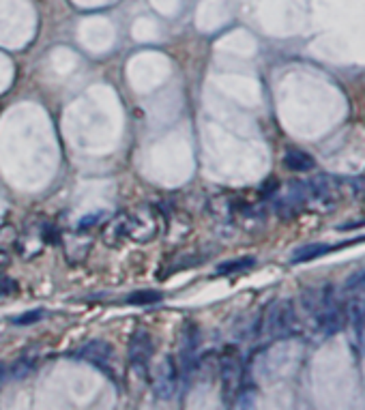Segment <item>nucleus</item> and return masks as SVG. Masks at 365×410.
<instances>
[{
	"instance_id": "obj_1",
	"label": "nucleus",
	"mask_w": 365,
	"mask_h": 410,
	"mask_svg": "<svg viewBox=\"0 0 365 410\" xmlns=\"http://www.w3.org/2000/svg\"><path fill=\"white\" fill-rule=\"evenodd\" d=\"M265 333L271 339H286L297 333V314L290 301H275L265 316Z\"/></svg>"
},
{
	"instance_id": "obj_2",
	"label": "nucleus",
	"mask_w": 365,
	"mask_h": 410,
	"mask_svg": "<svg viewBox=\"0 0 365 410\" xmlns=\"http://www.w3.org/2000/svg\"><path fill=\"white\" fill-rule=\"evenodd\" d=\"M219 378H221V393H223V402L226 404H234L237 395L243 389V361L239 357L237 350H228L223 353L221 361H219Z\"/></svg>"
},
{
	"instance_id": "obj_3",
	"label": "nucleus",
	"mask_w": 365,
	"mask_h": 410,
	"mask_svg": "<svg viewBox=\"0 0 365 410\" xmlns=\"http://www.w3.org/2000/svg\"><path fill=\"white\" fill-rule=\"evenodd\" d=\"M179 389V367L172 357H163L153 372V391L159 400H172Z\"/></svg>"
},
{
	"instance_id": "obj_4",
	"label": "nucleus",
	"mask_w": 365,
	"mask_h": 410,
	"mask_svg": "<svg viewBox=\"0 0 365 410\" xmlns=\"http://www.w3.org/2000/svg\"><path fill=\"white\" fill-rule=\"evenodd\" d=\"M157 234V215L151 207L137 209L133 215H127V237L135 243H147Z\"/></svg>"
},
{
	"instance_id": "obj_5",
	"label": "nucleus",
	"mask_w": 365,
	"mask_h": 410,
	"mask_svg": "<svg viewBox=\"0 0 365 410\" xmlns=\"http://www.w3.org/2000/svg\"><path fill=\"white\" fill-rule=\"evenodd\" d=\"M73 359H80V361H87L91 365H97L101 369H105L110 363H112V357H114V350L112 346L103 339H91L87 344H82L75 353L71 355Z\"/></svg>"
},
{
	"instance_id": "obj_6",
	"label": "nucleus",
	"mask_w": 365,
	"mask_h": 410,
	"mask_svg": "<svg viewBox=\"0 0 365 410\" xmlns=\"http://www.w3.org/2000/svg\"><path fill=\"white\" fill-rule=\"evenodd\" d=\"M198 331L195 327L187 325L181 333V367H179V374L181 376H187L191 372V367L195 365V353H198Z\"/></svg>"
},
{
	"instance_id": "obj_7",
	"label": "nucleus",
	"mask_w": 365,
	"mask_h": 410,
	"mask_svg": "<svg viewBox=\"0 0 365 410\" xmlns=\"http://www.w3.org/2000/svg\"><path fill=\"white\" fill-rule=\"evenodd\" d=\"M151 355H153V339H151L149 331L137 329L129 342V361L135 367H144L149 363Z\"/></svg>"
},
{
	"instance_id": "obj_8",
	"label": "nucleus",
	"mask_w": 365,
	"mask_h": 410,
	"mask_svg": "<svg viewBox=\"0 0 365 410\" xmlns=\"http://www.w3.org/2000/svg\"><path fill=\"white\" fill-rule=\"evenodd\" d=\"M348 322L357 348L365 355V301L363 299H352L348 303Z\"/></svg>"
},
{
	"instance_id": "obj_9",
	"label": "nucleus",
	"mask_w": 365,
	"mask_h": 410,
	"mask_svg": "<svg viewBox=\"0 0 365 410\" xmlns=\"http://www.w3.org/2000/svg\"><path fill=\"white\" fill-rule=\"evenodd\" d=\"M333 247L327 245V243H307V245H301L292 251L290 256V262L292 265H301V262H310V260H316L325 254H329Z\"/></svg>"
},
{
	"instance_id": "obj_10",
	"label": "nucleus",
	"mask_w": 365,
	"mask_h": 410,
	"mask_svg": "<svg viewBox=\"0 0 365 410\" xmlns=\"http://www.w3.org/2000/svg\"><path fill=\"white\" fill-rule=\"evenodd\" d=\"M284 166H286L290 172H310V170L316 166V161H314V157H310L305 151L290 149V151H286V155H284Z\"/></svg>"
},
{
	"instance_id": "obj_11",
	"label": "nucleus",
	"mask_w": 365,
	"mask_h": 410,
	"mask_svg": "<svg viewBox=\"0 0 365 410\" xmlns=\"http://www.w3.org/2000/svg\"><path fill=\"white\" fill-rule=\"evenodd\" d=\"M123 237H127V215H119L110 226H105L103 232V241L107 245H119Z\"/></svg>"
},
{
	"instance_id": "obj_12",
	"label": "nucleus",
	"mask_w": 365,
	"mask_h": 410,
	"mask_svg": "<svg viewBox=\"0 0 365 410\" xmlns=\"http://www.w3.org/2000/svg\"><path fill=\"white\" fill-rule=\"evenodd\" d=\"M33 367H35V359L22 357V359L13 361V363L7 367V378H11V380H22V378H26L28 374L33 372Z\"/></svg>"
},
{
	"instance_id": "obj_13",
	"label": "nucleus",
	"mask_w": 365,
	"mask_h": 410,
	"mask_svg": "<svg viewBox=\"0 0 365 410\" xmlns=\"http://www.w3.org/2000/svg\"><path fill=\"white\" fill-rule=\"evenodd\" d=\"M254 265H256V260L251 258V256H247V258H237V260H232V262H223V265H219V267H217V273H221V275H230V273L245 271V269L254 267Z\"/></svg>"
},
{
	"instance_id": "obj_14",
	"label": "nucleus",
	"mask_w": 365,
	"mask_h": 410,
	"mask_svg": "<svg viewBox=\"0 0 365 410\" xmlns=\"http://www.w3.org/2000/svg\"><path fill=\"white\" fill-rule=\"evenodd\" d=\"M20 232L13 226H0V251H9L17 245Z\"/></svg>"
},
{
	"instance_id": "obj_15",
	"label": "nucleus",
	"mask_w": 365,
	"mask_h": 410,
	"mask_svg": "<svg viewBox=\"0 0 365 410\" xmlns=\"http://www.w3.org/2000/svg\"><path fill=\"white\" fill-rule=\"evenodd\" d=\"M161 299H163V295L159 290H140V292H133L127 301L133 305H149V303H157Z\"/></svg>"
},
{
	"instance_id": "obj_16",
	"label": "nucleus",
	"mask_w": 365,
	"mask_h": 410,
	"mask_svg": "<svg viewBox=\"0 0 365 410\" xmlns=\"http://www.w3.org/2000/svg\"><path fill=\"white\" fill-rule=\"evenodd\" d=\"M344 290L346 292H355V295H361V292H365V271L350 275L346 286H344Z\"/></svg>"
},
{
	"instance_id": "obj_17",
	"label": "nucleus",
	"mask_w": 365,
	"mask_h": 410,
	"mask_svg": "<svg viewBox=\"0 0 365 410\" xmlns=\"http://www.w3.org/2000/svg\"><path fill=\"white\" fill-rule=\"evenodd\" d=\"M15 290H17V284L11 277L0 275V297H3V295H13Z\"/></svg>"
},
{
	"instance_id": "obj_18",
	"label": "nucleus",
	"mask_w": 365,
	"mask_h": 410,
	"mask_svg": "<svg viewBox=\"0 0 365 410\" xmlns=\"http://www.w3.org/2000/svg\"><path fill=\"white\" fill-rule=\"evenodd\" d=\"M41 316H43V309H33V312H28V314L15 318L13 322H15V325H28V322H35V320H39Z\"/></svg>"
},
{
	"instance_id": "obj_19",
	"label": "nucleus",
	"mask_w": 365,
	"mask_h": 410,
	"mask_svg": "<svg viewBox=\"0 0 365 410\" xmlns=\"http://www.w3.org/2000/svg\"><path fill=\"white\" fill-rule=\"evenodd\" d=\"M101 219V213H95V215H87V217H82L80 219V230H87V228H91V226H95L97 221Z\"/></svg>"
}]
</instances>
